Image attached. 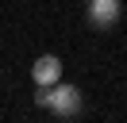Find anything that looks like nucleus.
<instances>
[{"label": "nucleus", "instance_id": "nucleus-3", "mask_svg": "<svg viewBox=\"0 0 127 123\" xmlns=\"http://www.w3.org/2000/svg\"><path fill=\"white\" fill-rule=\"evenodd\" d=\"M31 81H35V85H54V81H62V62H58L54 54L35 58V65H31Z\"/></svg>", "mask_w": 127, "mask_h": 123}, {"label": "nucleus", "instance_id": "nucleus-4", "mask_svg": "<svg viewBox=\"0 0 127 123\" xmlns=\"http://www.w3.org/2000/svg\"><path fill=\"white\" fill-rule=\"evenodd\" d=\"M85 4H89V0H85Z\"/></svg>", "mask_w": 127, "mask_h": 123}, {"label": "nucleus", "instance_id": "nucleus-2", "mask_svg": "<svg viewBox=\"0 0 127 123\" xmlns=\"http://www.w3.org/2000/svg\"><path fill=\"white\" fill-rule=\"evenodd\" d=\"M85 19H89L93 31H112L119 23V0H89Z\"/></svg>", "mask_w": 127, "mask_h": 123}, {"label": "nucleus", "instance_id": "nucleus-1", "mask_svg": "<svg viewBox=\"0 0 127 123\" xmlns=\"http://www.w3.org/2000/svg\"><path fill=\"white\" fill-rule=\"evenodd\" d=\"M35 100H39L42 108H50L58 119H73V115H81V104H85L77 85H62V81H54V85H39Z\"/></svg>", "mask_w": 127, "mask_h": 123}]
</instances>
